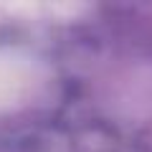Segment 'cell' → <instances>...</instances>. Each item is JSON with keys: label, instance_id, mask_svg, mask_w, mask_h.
Masks as SVG:
<instances>
[{"label": "cell", "instance_id": "6da1fadb", "mask_svg": "<svg viewBox=\"0 0 152 152\" xmlns=\"http://www.w3.org/2000/svg\"><path fill=\"white\" fill-rule=\"evenodd\" d=\"M41 79L43 71L33 56L18 48H0V112L20 107Z\"/></svg>", "mask_w": 152, "mask_h": 152}]
</instances>
